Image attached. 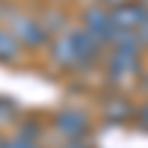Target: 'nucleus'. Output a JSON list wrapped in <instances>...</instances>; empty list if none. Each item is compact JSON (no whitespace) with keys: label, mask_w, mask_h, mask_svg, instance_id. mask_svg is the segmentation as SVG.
Masks as SVG:
<instances>
[{"label":"nucleus","mask_w":148,"mask_h":148,"mask_svg":"<svg viewBox=\"0 0 148 148\" xmlns=\"http://www.w3.org/2000/svg\"><path fill=\"white\" fill-rule=\"evenodd\" d=\"M104 53V45L89 36L83 27H74V30H65L51 39L47 45V56H51V62L59 68V71H83L89 68L95 59H101Z\"/></svg>","instance_id":"obj_1"},{"label":"nucleus","mask_w":148,"mask_h":148,"mask_svg":"<svg viewBox=\"0 0 148 148\" xmlns=\"http://www.w3.org/2000/svg\"><path fill=\"white\" fill-rule=\"evenodd\" d=\"M3 27L15 36L27 51H39V47L51 45V39H53V36L47 33L42 18L30 15V12H21V9H9L6 12V15H3Z\"/></svg>","instance_id":"obj_2"},{"label":"nucleus","mask_w":148,"mask_h":148,"mask_svg":"<svg viewBox=\"0 0 148 148\" xmlns=\"http://www.w3.org/2000/svg\"><path fill=\"white\" fill-rule=\"evenodd\" d=\"M104 74H107V83L113 89H125L130 83H139L142 77V53H127V51H113L107 47L104 53Z\"/></svg>","instance_id":"obj_3"},{"label":"nucleus","mask_w":148,"mask_h":148,"mask_svg":"<svg viewBox=\"0 0 148 148\" xmlns=\"http://www.w3.org/2000/svg\"><path fill=\"white\" fill-rule=\"evenodd\" d=\"M80 27L89 33V36H95V39L101 42L104 47H110V42H113V36H116L113 12H110L107 6H101V3H92V6L83 9V15H80Z\"/></svg>","instance_id":"obj_4"},{"label":"nucleus","mask_w":148,"mask_h":148,"mask_svg":"<svg viewBox=\"0 0 148 148\" xmlns=\"http://www.w3.org/2000/svg\"><path fill=\"white\" fill-rule=\"evenodd\" d=\"M51 127L59 133L62 139H86V133H89V116L83 113V110H59V113H53L51 119Z\"/></svg>","instance_id":"obj_5"},{"label":"nucleus","mask_w":148,"mask_h":148,"mask_svg":"<svg viewBox=\"0 0 148 148\" xmlns=\"http://www.w3.org/2000/svg\"><path fill=\"white\" fill-rule=\"evenodd\" d=\"M101 116L110 121V125H127V121H133V116H136V104H133L127 95L113 92L110 98H104Z\"/></svg>","instance_id":"obj_6"},{"label":"nucleus","mask_w":148,"mask_h":148,"mask_svg":"<svg viewBox=\"0 0 148 148\" xmlns=\"http://www.w3.org/2000/svg\"><path fill=\"white\" fill-rule=\"evenodd\" d=\"M24 56V45L6 27H0V65H18Z\"/></svg>","instance_id":"obj_7"},{"label":"nucleus","mask_w":148,"mask_h":148,"mask_svg":"<svg viewBox=\"0 0 148 148\" xmlns=\"http://www.w3.org/2000/svg\"><path fill=\"white\" fill-rule=\"evenodd\" d=\"M6 148H42V136H30V133L15 130L12 136H6Z\"/></svg>","instance_id":"obj_8"},{"label":"nucleus","mask_w":148,"mask_h":148,"mask_svg":"<svg viewBox=\"0 0 148 148\" xmlns=\"http://www.w3.org/2000/svg\"><path fill=\"white\" fill-rule=\"evenodd\" d=\"M0 127H18V107L9 98H0Z\"/></svg>","instance_id":"obj_9"},{"label":"nucleus","mask_w":148,"mask_h":148,"mask_svg":"<svg viewBox=\"0 0 148 148\" xmlns=\"http://www.w3.org/2000/svg\"><path fill=\"white\" fill-rule=\"evenodd\" d=\"M133 121H136L139 130H148V101L142 107H136V116H133Z\"/></svg>","instance_id":"obj_10"},{"label":"nucleus","mask_w":148,"mask_h":148,"mask_svg":"<svg viewBox=\"0 0 148 148\" xmlns=\"http://www.w3.org/2000/svg\"><path fill=\"white\" fill-rule=\"evenodd\" d=\"M59 148H92L86 139H62V145Z\"/></svg>","instance_id":"obj_11"},{"label":"nucleus","mask_w":148,"mask_h":148,"mask_svg":"<svg viewBox=\"0 0 148 148\" xmlns=\"http://www.w3.org/2000/svg\"><path fill=\"white\" fill-rule=\"evenodd\" d=\"M125 3H130V0H101V6H107V9H119Z\"/></svg>","instance_id":"obj_12"},{"label":"nucleus","mask_w":148,"mask_h":148,"mask_svg":"<svg viewBox=\"0 0 148 148\" xmlns=\"http://www.w3.org/2000/svg\"><path fill=\"white\" fill-rule=\"evenodd\" d=\"M139 86H142V92H145V95H148V68H145V71H142V77H139Z\"/></svg>","instance_id":"obj_13"},{"label":"nucleus","mask_w":148,"mask_h":148,"mask_svg":"<svg viewBox=\"0 0 148 148\" xmlns=\"http://www.w3.org/2000/svg\"><path fill=\"white\" fill-rule=\"evenodd\" d=\"M0 148H6V136H3V133H0Z\"/></svg>","instance_id":"obj_14"},{"label":"nucleus","mask_w":148,"mask_h":148,"mask_svg":"<svg viewBox=\"0 0 148 148\" xmlns=\"http://www.w3.org/2000/svg\"><path fill=\"white\" fill-rule=\"evenodd\" d=\"M0 12H3V0H0Z\"/></svg>","instance_id":"obj_15"},{"label":"nucleus","mask_w":148,"mask_h":148,"mask_svg":"<svg viewBox=\"0 0 148 148\" xmlns=\"http://www.w3.org/2000/svg\"><path fill=\"white\" fill-rule=\"evenodd\" d=\"M142 3H148V0H142Z\"/></svg>","instance_id":"obj_16"}]
</instances>
